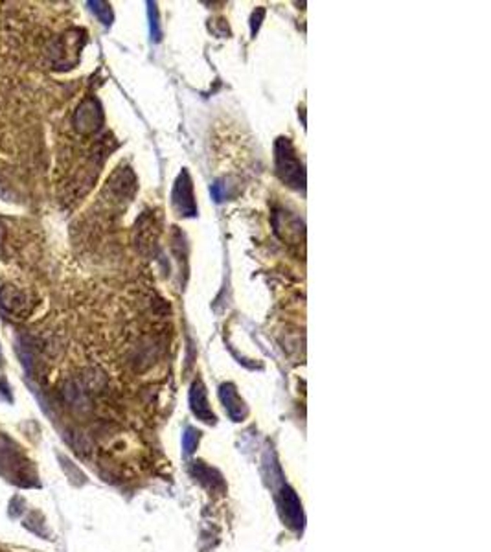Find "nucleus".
<instances>
[{
	"instance_id": "1",
	"label": "nucleus",
	"mask_w": 491,
	"mask_h": 552,
	"mask_svg": "<svg viewBox=\"0 0 491 552\" xmlns=\"http://www.w3.org/2000/svg\"><path fill=\"white\" fill-rule=\"evenodd\" d=\"M276 166L281 181L293 188H304L305 175L300 161L296 157L289 138H280L276 142Z\"/></svg>"
},
{
	"instance_id": "2",
	"label": "nucleus",
	"mask_w": 491,
	"mask_h": 552,
	"mask_svg": "<svg viewBox=\"0 0 491 552\" xmlns=\"http://www.w3.org/2000/svg\"><path fill=\"white\" fill-rule=\"evenodd\" d=\"M173 203H175L177 210L181 212V215L196 214L193 192H191V182L186 172H182V175L179 177V181H177L175 192H173Z\"/></svg>"
},
{
	"instance_id": "3",
	"label": "nucleus",
	"mask_w": 491,
	"mask_h": 552,
	"mask_svg": "<svg viewBox=\"0 0 491 552\" xmlns=\"http://www.w3.org/2000/svg\"><path fill=\"white\" fill-rule=\"evenodd\" d=\"M101 124V111L94 101H85V104L77 109L76 115V127L82 133H92L100 127Z\"/></svg>"
},
{
	"instance_id": "4",
	"label": "nucleus",
	"mask_w": 491,
	"mask_h": 552,
	"mask_svg": "<svg viewBox=\"0 0 491 552\" xmlns=\"http://www.w3.org/2000/svg\"><path fill=\"white\" fill-rule=\"evenodd\" d=\"M0 300H2V306L10 313H20L28 306L26 304V296L19 289H15V287H4L2 293H0Z\"/></svg>"
}]
</instances>
